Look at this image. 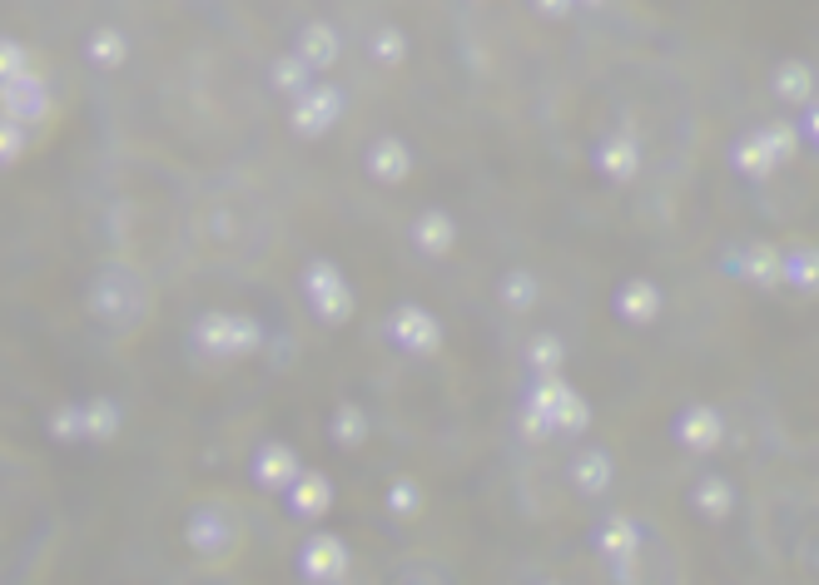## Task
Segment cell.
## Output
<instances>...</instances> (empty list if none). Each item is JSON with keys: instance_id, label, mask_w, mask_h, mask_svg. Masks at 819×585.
<instances>
[{"instance_id": "6da1fadb", "label": "cell", "mask_w": 819, "mask_h": 585, "mask_svg": "<svg viewBox=\"0 0 819 585\" xmlns=\"http://www.w3.org/2000/svg\"><path fill=\"white\" fill-rule=\"evenodd\" d=\"M303 566H308V576L333 581V576H338V566H343V556H338L333 541H313V556H303Z\"/></svg>"}]
</instances>
